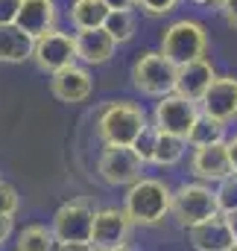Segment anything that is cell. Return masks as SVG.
<instances>
[{
    "label": "cell",
    "instance_id": "1",
    "mask_svg": "<svg viewBox=\"0 0 237 251\" xmlns=\"http://www.w3.org/2000/svg\"><path fill=\"white\" fill-rule=\"evenodd\" d=\"M170 201H173V190L167 187V181L141 176L126 190L123 210H126L132 225L152 228V225H158V222H164L170 216Z\"/></svg>",
    "mask_w": 237,
    "mask_h": 251
},
{
    "label": "cell",
    "instance_id": "2",
    "mask_svg": "<svg viewBox=\"0 0 237 251\" xmlns=\"http://www.w3.org/2000/svg\"><path fill=\"white\" fill-rule=\"evenodd\" d=\"M149 126L147 111L138 102L129 100H112L109 105H103L100 117H97V134L106 146H132L135 137Z\"/></svg>",
    "mask_w": 237,
    "mask_h": 251
},
{
    "label": "cell",
    "instance_id": "3",
    "mask_svg": "<svg viewBox=\"0 0 237 251\" xmlns=\"http://www.w3.org/2000/svg\"><path fill=\"white\" fill-rule=\"evenodd\" d=\"M164 59L176 64H187L193 59H202L208 53V32L199 21L193 18H178L173 21L164 35H161V50H158Z\"/></svg>",
    "mask_w": 237,
    "mask_h": 251
},
{
    "label": "cell",
    "instance_id": "4",
    "mask_svg": "<svg viewBox=\"0 0 237 251\" xmlns=\"http://www.w3.org/2000/svg\"><path fill=\"white\" fill-rule=\"evenodd\" d=\"M220 213L217 210V196L211 184L202 181H184L173 190V201H170V216L176 219L181 228H190L208 216Z\"/></svg>",
    "mask_w": 237,
    "mask_h": 251
},
{
    "label": "cell",
    "instance_id": "5",
    "mask_svg": "<svg viewBox=\"0 0 237 251\" xmlns=\"http://www.w3.org/2000/svg\"><path fill=\"white\" fill-rule=\"evenodd\" d=\"M132 85L147 97H167L176 85V64L161 53H141L132 64Z\"/></svg>",
    "mask_w": 237,
    "mask_h": 251
},
{
    "label": "cell",
    "instance_id": "6",
    "mask_svg": "<svg viewBox=\"0 0 237 251\" xmlns=\"http://www.w3.org/2000/svg\"><path fill=\"white\" fill-rule=\"evenodd\" d=\"M94 207L85 199H70L53 213V237L56 243H91L94 231Z\"/></svg>",
    "mask_w": 237,
    "mask_h": 251
},
{
    "label": "cell",
    "instance_id": "7",
    "mask_svg": "<svg viewBox=\"0 0 237 251\" xmlns=\"http://www.w3.org/2000/svg\"><path fill=\"white\" fill-rule=\"evenodd\" d=\"M32 62L38 70L44 73H56L61 67H70L76 64V44H73V35L64 32V29H50L44 35H38L32 41Z\"/></svg>",
    "mask_w": 237,
    "mask_h": 251
},
{
    "label": "cell",
    "instance_id": "8",
    "mask_svg": "<svg viewBox=\"0 0 237 251\" xmlns=\"http://www.w3.org/2000/svg\"><path fill=\"white\" fill-rule=\"evenodd\" d=\"M199 117V105L193 100H184L178 94H167L158 97L155 108H152V126L161 134H176V137H187L193 120Z\"/></svg>",
    "mask_w": 237,
    "mask_h": 251
},
{
    "label": "cell",
    "instance_id": "9",
    "mask_svg": "<svg viewBox=\"0 0 237 251\" xmlns=\"http://www.w3.org/2000/svg\"><path fill=\"white\" fill-rule=\"evenodd\" d=\"M97 173L109 187H129L141 178L144 164L129 146H103V155L97 161Z\"/></svg>",
    "mask_w": 237,
    "mask_h": 251
},
{
    "label": "cell",
    "instance_id": "10",
    "mask_svg": "<svg viewBox=\"0 0 237 251\" xmlns=\"http://www.w3.org/2000/svg\"><path fill=\"white\" fill-rule=\"evenodd\" d=\"M132 222L123 207H100L94 213V231H91V246L103 251H115L129 243Z\"/></svg>",
    "mask_w": 237,
    "mask_h": 251
},
{
    "label": "cell",
    "instance_id": "11",
    "mask_svg": "<svg viewBox=\"0 0 237 251\" xmlns=\"http://www.w3.org/2000/svg\"><path fill=\"white\" fill-rule=\"evenodd\" d=\"M196 105L202 114H208L220 123L237 120V76H217Z\"/></svg>",
    "mask_w": 237,
    "mask_h": 251
},
{
    "label": "cell",
    "instance_id": "12",
    "mask_svg": "<svg viewBox=\"0 0 237 251\" xmlns=\"http://www.w3.org/2000/svg\"><path fill=\"white\" fill-rule=\"evenodd\" d=\"M91 91H94V79L85 64H70V67L50 73V94L64 105L85 102L91 97Z\"/></svg>",
    "mask_w": 237,
    "mask_h": 251
},
{
    "label": "cell",
    "instance_id": "13",
    "mask_svg": "<svg viewBox=\"0 0 237 251\" xmlns=\"http://www.w3.org/2000/svg\"><path fill=\"white\" fill-rule=\"evenodd\" d=\"M214 79H217V70H214V62H211L208 56L193 59V62L178 64L176 67V85H173V94L184 97V100L199 102L202 94L211 88Z\"/></svg>",
    "mask_w": 237,
    "mask_h": 251
},
{
    "label": "cell",
    "instance_id": "14",
    "mask_svg": "<svg viewBox=\"0 0 237 251\" xmlns=\"http://www.w3.org/2000/svg\"><path fill=\"white\" fill-rule=\"evenodd\" d=\"M187 240L193 251H232L235 249V237H232V228L226 222L223 213H214L196 225L187 228Z\"/></svg>",
    "mask_w": 237,
    "mask_h": 251
},
{
    "label": "cell",
    "instance_id": "15",
    "mask_svg": "<svg viewBox=\"0 0 237 251\" xmlns=\"http://www.w3.org/2000/svg\"><path fill=\"white\" fill-rule=\"evenodd\" d=\"M73 44H76V62H82L85 67H100L109 64L118 53L115 38L100 26V29H79L73 32Z\"/></svg>",
    "mask_w": 237,
    "mask_h": 251
},
{
    "label": "cell",
    "instance_id": "16",
    "mask_svg": "<svg viewBox=\"0 0 237 251\" xmlns=\"http://www.w3.org/2000/svg\"><path fill=\"white\" fill-rule=\"evenodd\" d=\"M190 173H193V178L202 181V184H220V181L232 173L226 143L199 146V149L190 155Z\"/></svg>",
    "mask_w": 237,
    "mask_h": 251
},
{
    "label": "cell",
    "instance_id": "17",
    "mask_svg": "<svg viewBox=\"0 0 237 251\" xmlns=\"http://www.w3.org/2000/svg\"><path fill=\"white\" fill-rule=\"evenodd\" d=\"M56 21H59L56 0H21L15 26H21L30 38H38V35L56 29Z\"/></svg>",
    "mask_w": 237,
    "mask_h": 251
},
{
    "label": "cell",
    "instance_id": "18",
    "mask_svg": "<svg viewBox=\"0 0 237 251\" xmlns=\"http://www.w3.org/2000/svg\"><path fill=\"white\" fill-rule=\"evenodd\" d=\"M32 41L21 26L6 24L0 26V64H21L32 59Z\"/></svg>",
    "mask_w": 237,
    "mask_h": 251
},
{
    "label": "cell",
    "instance_id": "19",
    "mask_svg": "<svg viewBox=\"0 0 237 251\" xmlns=\"http://www.w3.org/2000/svg\"><path fill=\"white\" fill-rule=\"evenodd\" d=\"M106 15H109V9H106L103 0H73L70 12H67L70 26L76 32L79 29H100L103 21H106Z\"/></svg>",
    "mask_w": 237,
    "mask_h": 251
},
{
    "label": "cell",
    "instance_id": "20",
    "mask_svg": "<svg viewBox=\"0 0 237 251\" xmlns=\"http://www.w3.org/2000/svg\"><path fill=\"white\" fill-rule=\"evenodd\" d=\"M184 140L193 149L211 146V143H226V123H220V120H214V117H208V114L199 111V117L193 120V126H190V131H187Z\"/></svg>",
    "mask_w": 237,
    "mask_h": 251
},
{
    "label": "cell",
    "instance_id": "21",
    "mask_svg": "<svg viewBox=\"0 0 237 251\" xmlns=\"http://www.w3.org/2000/svg\"><path fill=\"white\" fill-rule=\"evenodd\" d=\"M184 152H187V140H184V137H176V134H161V131H158L155 152H152V161H149V164L170 170V167L181 164Z\"/></svg>",
    "mask_w": 237,
    "mask_h": 251
},
{
    "label": "cell",
    "instance_id": "22",
    "mask_svg": "<svg viewBox=\"0 0 237 251\" xmlns=\"http://www.w3.org/2000/svg\"><path fill=\"white\" fill-rule=\"evenodd\" d=\"M103 29L115 38V44H126L138 32V18H135L132 9H109V15L103 21Z\"/></svg>",
    "mask_w": 237,
    "mask_h": 251
},
{
    "label": "cell",
    "instance_id": "23",
    "mask_svg": "<svg viewBox=\"0 0 237 251\" xmlns=\"http://www.w3.org/2000/svg\"><path fill=\"white\" fill-rule=\"evenodd\" d=\"M56 237L47 225H27L21 234H18V243L15 251H56Z\"/></svg>",
    "mask_w": 237,
    "mask_h": 251
},
{
    "label": "cell",
    "instance_id": "24",
    "mask_svg": "<svg viewBox=\"0 0 237 251\" xmlns=\"http://www.w3.org/2000/svg\"><path fill=\"white\" fill-rule=\"evenodd\" d=\"M214 196H217V210L220 213H235L237 210V173H229L214 187Z\"/></svg>",
    "mask_w": 237,
    "mask_h": 251
},
{
    "label": "cell",
    "instance_id": "25",
    "mask_svg": "<svg viewBox=\"0 0 237 251\" xmlns=\"http://www.w3.org/2000/svg\"><path fill=\"white\" fill-rule=\"evenodd\" d=\"M155 140H158V128L149 123L147 128H144V131H141V134H138V137H135V143L129 146V149L138 155V161H141L144 167L152 161V152H155Z\"/></svg>",
    "mask_w": 237,
    "mask_h": 251
},
{
    "label": "cell",
    "instance_id": "26",
    "mask_svg": "<svg viewBox=\"0 0 237 251\" xmlns=\"http://www.w3.org/2000/svg\"><path fill=\"white\" fill-rule=\"evenodd\" d=\"M18 204H21V196H18V190L12 187L9 181H3V178H0V213H6V216H15Z\"/></svg>",
    "mask_w": 237,
    "mask_h": 251
},
{
    "label": "cell",
    "instance_id": "27",
    "mask_svg": "<svg viewBox=\"0 0 237 251\" xmlns=\"http://www.w3.org/2000/svg\"><path fill=\"white\" fill-rule=\"evenodd\" d=\"M181 0H138V6L147 12V15H152V18H161V15H170L173 9H176Z\"/></svg>",
    "mask_w": 237,
    "mask_h": 251
},
{
    "label": "cell",
    "instance_id": "28",
    "mask_svg": "<svg viewBox=\"0 0 237 251\" xmlns=\"http://www.w3.org/2000/svg\"><path fill=\"white\" fill-rule=\"evenodd\" d=\"M18 9H21V0H0V26L15 24Z\"/></svg>",
    "mask_w": 237,
    "mask_h": 251
},
{
    "label": "cell",
    "instance_id": "29",
    "mask_svg": "<svg viewBox=\"0 0 237 251\" xmlns=\"http://www.w3.org/2000/svg\"><path fill=\"white\" fill-rule=\"evenodd\" d=\"M220 12H223V18H226V24L237 29V0H226L223 6H220Z\"/></svg>",
    "mask_w": 237,
    "mask_h": 251
},
{
    "label": "cell",
    "instance_id": "30",
    "mask_svg": "<svg viewBox=\"0 0 237 251\" xmlns=\"http://www.w3.org/2000/svg\"><path fill=\"white\" fill-rule=\"evenodd\" d=\"M12 231H15V216H6V213H0V246L12 237Z\"/></svg>",
    "mask_w": 237,
    "mask_h": 251
},
{
    "label": "cell",
    "instance_id": "31",
    "mask_svg": "<svg viewBox=\"0 0 237 251\" xmlns=\"http://www.w3.org/2000/svg\"><path fill=\"white\" fill-rule=\"evenodd\" d=\"M226 152H229V164H232V173H237V134L226 140Z\"/></svg>",
    "mask_w": 237,
    "mask_h": 251
},
{
    "label": "cell",
    "instance_id": "32",
    "mask_svg": "<svg viewBox=\"0 0 237 251\" xmlns=\"http://www.w3.org/2000/svg\"><path fill=\"white\" fill-rule=\"evenodd\" d=\"M56 251H94L91 243H59Z\"/></svg>",
    "mask_w": 237,
    "mask_h": 251
},
{
    "label": "cell",
    "instance_id": "33",
    "mask_svg": "<svg viewBox=\"0 0 237 251\" xmlns=\"http://www.w3.org/2000/svg\"><path fill=\"white\" fill-rule=\"evenodd\" d=\"M106 3V9H135L138 6V0H103Z\"/></svg>",
    "mask_w": 237,
    "mask_h": 251
},
{
    "label": "cell",
    "instance_id": "34",
    "mask_svg": "<svg viewBox=\"0 0 237 251\" xmlns=\"http://www.w3.org/2000/svg\"><path fill=\"white\" fill-rule=\"evenodd\" d=\"M226 216V222H229V228H232V237H235V246H237V210L235 213H223Z\"/></svg>",
    "mask_w": 237,
    "mask_h": 251
},
{
    "label": "cell",
    "instance_id": "35",
    "mask_svg": "<svg viewBox=\"0 0 237 251\" xmlns=\"http://www.w3.org/2000/svg\"><path fill=\"white\" fill-rule=\"evenodd\" d=\"M223 3H226V0H211V3H208V6H211V9H220V6H223Z\"/></svg>",
    "mask_w": 237,
    "mask_h": 251
},
{
    "label": "cell",
    "instance_id": "36",
    "mask_svg": "<svg viewBox=\"0 0 237 251\" xmlns=\"http://www.w3.org/2000/svg\"><path fill=\"white\" fill-rule=\"evenodd\" d=\"M190 3H196V6H208L211 0H190Z\"/></svg>",
    "mask_w": 237,
    "mask_h": 251
},
{
    "label": "cell",
    "instance_id": "37",
    "mask_svg": "<svg viewBox=\"0 0 237 251\" xmlns=\"http://www.w3.org/2000/svg\"><path fill=\"white\" fill-rule=\"evenodd\" d=\"M115 251H135V249H132V246L126 243V246H120V249H115Z\"/></svg>",
    "mask_w": 237,
    "mask_h": 251
},
{
    "label": "cell",
    "instance_id": "38",
    "mask_svg": "<svg viewBox=\"0 0 237 251\" xmlns=\"http://www.w3.org/2000/svg\"><path fill=\"white\" fill-rule=\"evenodd\" d=\"M94 251H103V249H94Z\"/></svg>",
    "mask_w": 237,
    "mask_h": 251
},
{
    "label": "cell",
    "instance_id": "39",
    "mask_svg": "<svg viewBox=\"0 0 237 251\" xmlns=\"http://www.w3.org/2000/svg\"><path fill=\"white\" fill-rule=\"evenodd\" d=\"M232 251H237V246H235V249H232Z\"/></svg>",
    "mask_w": 237,
    "mask_h": 251
}]
</instances>
